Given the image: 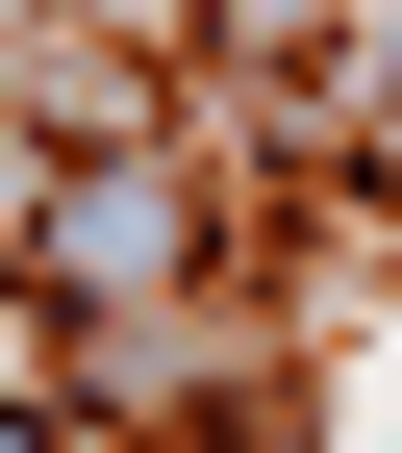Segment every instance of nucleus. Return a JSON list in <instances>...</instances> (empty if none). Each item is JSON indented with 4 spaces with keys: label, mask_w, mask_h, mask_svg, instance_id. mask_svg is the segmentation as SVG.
I'll use <instances>...</instances> for the list:
<instances>
[{
    "label": "nucleus",
    "mask_w": 402,
    "mask_h": 453,
    "mask_svg": "<svg viewBox=\"0 0 402 453\" xmlns=\"http://www.w3.org/2000/svg\"><path fill=\"white\" fill-rule=\"evenodd\" d=\"M50 453H327V378H302V327H252V353H201L177 403H76Z\"/></svg>",
    "instance_id": "obj_1"
}]
</instances>
